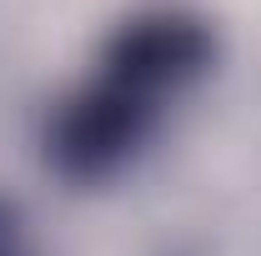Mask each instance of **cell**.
<instances>
[{
	"mask_svg": "<svg viewBox=\"0 0 261 256\" xmlns=\"http://www.w3.org/2000/svg\"><path fill=\"white\" fill-rule=\"evenodd\" d=\"M216 61V31L191 10H141L100 45L86 81L56 106L45 161L75 186H100L141 156L171 106Z\"/></svg>",
	"mask_w": 261,
	"mask_h": 256,
	"instance_id": "cell-1",
	"label": "cell"
},
{
	"mask_svg": "<svg viewBox=\"0 0 261 256\" xmlns=\"http://www.w3.org/2000/svg\"><path fill=\"white\" fill-rule=\"evenodd\" d=\"M0 256H35L31 236H25V226L15 216V206H5V201H0Z\"/></svg>",
	"mask_w": 261,
	"mask_h": 256,
	"instance_id": "cell-2",
	"label": "cell"
}]
</instances>
